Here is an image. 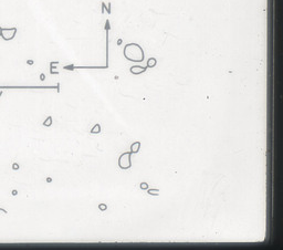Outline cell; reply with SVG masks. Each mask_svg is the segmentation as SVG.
Here are the masks:
<instances>
[{
  "mask_svg": "<svg viewBox=\"0 0 283 250\" xmlns=\"http://www.w3.org/2000/svg\"><path fill=\"white\" fill-rule=\"evenodd\" d=\"M124 56L133 62H142L144 60V51L137 43H128L124 48Z\"/></svg>",
  "mask_w": 283,
  "mask_h": 250,
  "instance_id": "obj_1",
  "label": "cell"
},
{
  "mask_svg": "<svg viewBox=\"0 0 283 250\" xmlns=\"http://www.w3.org/2000/svg\"><path fill=\"white\" fill-rule=\"evenodd\" d=\"M132 153L130 152H126V153H123L122 155L118 158V166L122 168V169H128L132 167Z\"/></svg>",
  "mask_w": 283,
  "mask_h": 250,
  "instance_id": "obj_2",
  "label": "cell"
},
{
  "mask_svg": "<svg viewBox=\"0 0 283 250\" xmlns=\"http://www.w3.org/2000/svg\"><path fill=\"white\" fill-rule=\"evenodd\" d=\"M15 33H17V28H5V29H2L1 30V36L0 37H2L3 40H6V41H9V40H12L15 38Z\"/></svg>",
  "mask_w": 283,
  "mask_h": 250,
  "instance_id": "obj_3",
  "label": "cell"
},
{
  "mask_svg": "<svg viewBox=\"0 0 283 250\" xmlns=\"http://www.w3.org/2000/svg\"><path fill=\"white\" fill-rule=\"evenodd\" d=\"M130 72L133 73V74H140V73H143V72H145L146 71V68H143V67H139V65H135V67H132L130 69Z\"/></svg>",
  "mask_w": 283,
  "mask_h": 250,
  "instance_id": "obj_4",
  "label": "cell"
},
{
  "mask_svg": "<svg viewBox=\"0 0 283 250\" xmlns=\"http://www.w3.org/2000/svg\"><path fill=\"white\" fill-rule=\"evenodd\" d=\"M140 149V142H135V143H133L132 145H130V153L132 154H136L138 153V151Z\"/></svg>",
  "mask_w": 283,
  "mask_h": 250,
  "instance_id": "obj_5",
  "label": "cell"
},
{
  "mask_svg": "<svg viewBox=\"0 0 283 250\" xmlns=\"http://www.w3.org/2000/svg\"><path fill=\"white\" fill-rule=\"evenodd\" d=\"M91 133H92V134H99V133H101V125H99V124H95V125H94V127H93L92 130H91Z\"/></svg>",
  "mask_w": 283,
  "mask_h": 250,
  "instance_id": "obj_6",
  "label": "cell"
},
{
  "mask_svg": "<svg viewBox=\"0 0 283 250\" xmlns=\"http://www.w3.org/2000/svg\"><path fill=\"white\" fill-rule=\"evenodd\" d=\"M148 194L153 196H158L159 195V190L157 188H151V189H148Z\"/></svg>",
  "mask_w": 283,
  "mask_h": 250,
  "instance_id": "obj_7",
  "label": "cell"
},
{
  "mask_svg": "<svg viewBox=\"0 0 283 250\" xmlns=\"http://www.w3.org/2000/svg\"><path fill=\"white\" fill-rule=\"evenodd\" d=\"M156 63H157L156 62V59H155V58H152V59H149V60H148V62H147V67H148V68H154V67L156 65Z\"/></svg>",
  "mask_w": 283,
  "mask_h": 250,
  "instance_id": "obj_8",
  "label": "cell"
},
{
  "mask_svg": "<svg viewBox=\"0 0 283 250\" xmlns=\"http://www.w3.org/2000/svg\"><path fill=\"white\" fill-rule=\"evenodd\" d=\"M51 124H52V116H48V118L43 122V125L44 126H51Z\"/></svg>",
  "mask_w": 283,
  "mask_h": 250,
  "instance_id": "obj_9",
  "label": "cell"
},
{
  "mask_svg": "<svg viewBox=\"0 0 283 250\" xmlns=\"http://www.w3.org/2000/svg\"><path fill=\"white\" fill-rule=\"evenodd\" d=\"M140 188L142 189H148V184L147 183H142L140 184Z\"/></svg>",
  "mask_w": 283,
  "mask_h": 250,
  "instance_id": "obj_10",
  "label": "cell"
},
{
  "mask_svg": "<svg viewBox=\"0 0 283 250\" xmlns=\"http://www.w3.org/2000/svg\"><path fill=\"white\" fill-rule=\"evenodd\" d=\"M99 208L101 209V210H106V206H105V205H103V204H99Z\"/></svg>",
  "mask_w": 283,
  "mask_h": 250,
  "instance_id": "obj_11",
  "label": "cell"
},
{
  "mask_svg": "<svg viewBox=\"0 0 283 250\" xmlns=\"http://www.w3.org/2000/svg\"><path fill=\"white\" fill-rule=\"evenodd\" d=\"M12 168H13V169H15V171H17V169H19V165H18V164H13V165H12Z\"/></svg>",
  "mask_w": 283,
  "mask_h": 250,
  "instance_id": "obj_12",
  "label": "cell"
},
{
  "mask_svg": "<svg viewBox=\"0 0 283 250\" xmlns=\"http://www.w3.org/2000/svg\"><path fill=\"white\" fill-rule=\"evenodd\" d=\"M1 30H2V28L0 27V36H1Z\"/></svg>",
  "mask_w": 283,
  "mask_h": 250,
  "instance_id": "obj_13",
  "label": "cell"
}]
</instances>
